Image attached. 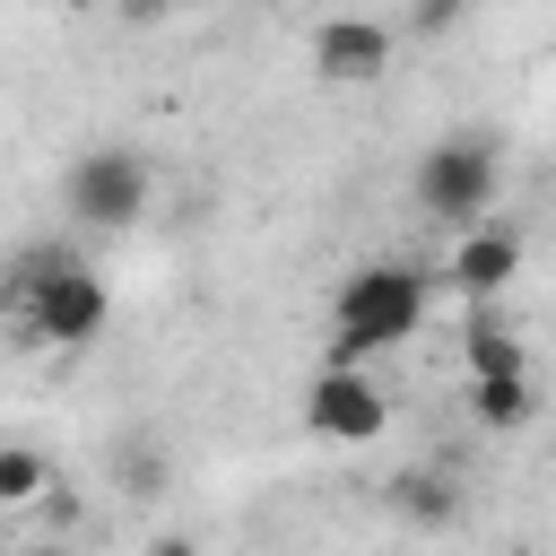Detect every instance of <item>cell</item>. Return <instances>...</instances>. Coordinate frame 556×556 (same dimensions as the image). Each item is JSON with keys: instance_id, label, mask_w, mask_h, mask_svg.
<instances>
[{"instance_id": "9c48e42d", "label": "cell", "mask_w": 556, "mask_h": 556, "mask_svg": "<svg viewBox=\"0 0 556 556\" xmlns=\"http://www.w3.org/2000/svg\"><path fill=\"white\" fill-rule=\"evenodd\" d=\"M530 408H539L530 374H504V382H469V417H478V426H495V434L530 426Z\"/></svg>"}, {"instance_id": "7c38bea8", "label": "cell", "mask_w": 556, "mask_h": 556, "mask_svg": "<svg viewBox=\"0 0 556 556\" xmlns=\"http://www.w3.org/2000/svg\"><path fill=\"white\" fill-rule=\"evenodd\" d=\"M148 556H191V539H182V530H165V539H156Z\"/></svg>"}, {"instance_id": "30bf717a", "label": "cell", "mask_w": 556, "mask_h": 556, "mask_svg": "<svg viewBox=\"0 0 556 556\" xmlns=\"http://www.w3.org/2000/svg\"><path fill=\"white\" fill-rule=\"evenodd\" d=\"M504 374H521V339H504V330H469V382H504Z\"/></svg>"}, {"instance_id": "7a4b0ae2", "label": "cell", "mask_w": 556, "mask_h": 556, "mask_svg": "<svg viewBox=\"0 0 556 556\" xmlns=\"http://www.w3.org/2000/svg\"><path fill=\"white\" fill-rule=\"evenodd\" d=\"M9 295H17V313H26V330H35L43 348H87V339L113 321L104 278H96L70 243H35V252L9 269Z\"/></svg>"}, {"instance_id": "8fae6325", "label": "cell", "mask_w": 556, "mask_h": 556, "mask_svg": "<svg viewBox=\"0 0 556 556\" xmlns=\"http://www.w3.org/2000/svg\"><path fill=\"white\" fill-rule=\"evenodd\" d=\"M400 513L408 521H452L460 495H452V478H400Z\"/></svg>"}, {"instance_id": "4fadbf2b", "label": "cell", "mask_w": 556, "mask_h": 556, "mask_svg": "<svg viewBox=\"0 0 556 556\" xmlns=\"http://www.w3.org/2000/svg\"><path fill=\"white\" fill-rule=\"evenodd\" d=\"M17 556H70V547H61V539H35V547H17Z\"/></svg>"}, {"instance_id": "277c9868", "label": "cell", "mask_w": 556, "mask_h": 556, "mask_svg": "<svg viewBox=\"0 0 556 556\" xmlns=\"http://www.w3.org/2000/svg\"><path fill=\"white\" fill-rule=\"evenodd\" d=\"M61 200H70V217H78V226L122 235V226H139V217H148V200H156V165H148L139 148H122V139H96V148H78V156H70Z\"/></svg>"}, {"instance_id": "5b68a950", "label": "cell", "mask_w": 556, "mask_h": 556, "mask_svg": "<svg viewBox=\"0 0 556 556\" xmlns=\"http://www.w3.org/2000/svg\"><path fill=\"white\" fill-rule=\"evenodd\" d=\"M304 426L321 434V443H374L382 426H391V400H382V382L374 374H313V391H304Z\"/></svg>"}, {"instance_id": "8992f818", "label": "cell", "mask_w": 556, "mask_h": 556, "mask_svg": "<svg viewBox=\"0 0 556 556\" xmlns=\"http://www.w3.org/2000/svg\"><path fill=\"white\" fill-rule=\"evenodd\" d=\"M391 52H400V26H391V17H321V26H313V70L339 78V87L382 78Z\"/></svg>"}, {"instance_id": "3957f363", "label": "cell", "mask_w": 556, "mask_h": 556, "mask_svg": "<svg viewBox=\"0 0 556 556\" xmlns=\"http://www.w3.org/2000/svg\"><path fill=\"white\" fill-rule=\"evenodd\" d=\"M408 200H417V217H434V226H460V235L486 226L495 200H504V148L478 139V130L434 139V148L417 156V174H408Z\"/></svg>"}, {"instance_id": "ba28073f", "label": "cell", "mask_w": 556, "mask_h": 556, "mask_svg": "<svg viewBox=\"0 0 556 556\" xmlns=\"http://www.w3.org/2000/svg\"><path fill=\"white\" fill-rule=\"evenodd\" d=\"M61 478H52V460L35 452V443H0V513H26V504H43Z\"/></svg>"}, {"instance_id": "6da1fadb", "label": "cell", "mask_w": 556, "mask_h": 556, "mask_svg": "<svg viewBox=\"0 0 556 556\" xmlns=\"http://www.w3.org/2000/svg\"><path fill=\"white\" fill-rule=\"evenodd\" d=\"M417 321H426V278H417V261H365V269H348V287H339L321 365H330V374H365V356H374V348H400Z\"/></svg>"}, {"instance_id": "52a82bcc", "label": "cell", "mask_w": 556, "mask_h": 556, "mask_svg": "<svg viewBox=\"0 0 556 556\" xmlns=\"http://www.w3.org/2000/svg\"><path fill=\"white\" fill-rule=\"evenodd\" d=\"M443 278H452L460 295H495V287H513V278H521V235H513L504 217H486V226H469V235L452 243V261H443Z\"/></svg>"}]
</instances>
